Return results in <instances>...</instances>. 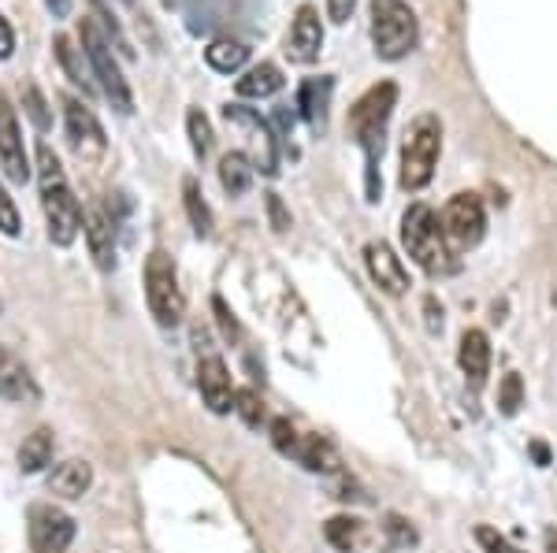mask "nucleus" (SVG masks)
<instances>
[{
  "instance_id": "79ce46f5",
  "label": "nucleus",
  "mask_w": 557,
  "mask_h": 553,
  "mask_svg": "<svg viewBox=\"0 0 557 553\" xmlns=\"http://www.w3.org/2000/svg\"><path fill=\"white\" fill-rule=\"evenodd\" d=\"M424 309H428V331H443V305L435 298H428Z\"/></svg>"
},
{
  "instance_id": "72a5a7b5",
  "label": "nucleus",
  "mask_w": 557,
  "mask_h": 553,
  "mask_svg": "<svg viewBox=\"0 0 557 553\" xmlns=\"http://www.w3.org/2000/svg\"><path fill=\"white\" fill-rule=\"evenodd\" d=\"M0 235H8V238H20L23 235L20 209H15L12 193L4 190V183H0Z\"/></svg>"
},
{
  "instance_id": "37998d69",
  "label": "nucleus",
  "mask_w": 557,
  "mask_h": 553,
  "mask_svg": "<svg viewBox=\"0 0 557 553\" xmlns=\"http://www.w3.org/2000/svg\"><path fill=\"white\" fill-rule=\"evenodd\" d=\"M45 4L52 8V15H57V20H67V12H71V0H45Z\"/></svg>"
},
{
  "instance_id": "ddd939ff",
  "label": "nucleus",
  "mask_w": 557,
  "mask_h": 553,
  "mask_svg": "<svg viewBox=\"0 0 557 553\" xmlns=\"http://www.w3.org/2000/svg\"><path fill=\"white\" fill-rule=\"evenodd\" d=\"M0 167H4V175L12 183H26L30 178V156H26L23 146V127L4 93H0Z\"/></svg>"
},
{
  "instance_id": "c9c22d12",
  "label": "nucleus",
  "mask_w": 557,
  "mask_h": 553,
  "mask_svg": "<svg viewBox=\"0 0 557 553\" xmlns=\"http://www.w3.org/2000/svg\"><path fill=\"white\" fill-rule=\"evenodd\" d=\"M475 542L483 546V553H524L520 546H513V542H509L502 531L487 528V524H480V528H475Z\"/></svg>"
},
{
  "instance_id": "dca6fc26",
  "label": "nucleus",
  "mask_w": 557,
  "mask_h": 553,
  "mask_svg": "<svg viewBox=\"0 0 557 553\" xmlns=\"http://www.w3.org/2000/svg\"><path fill=\"white\" fill-rule=\"evenodd\" d=\"M0 398L12 401V405H38L41 401L38 379L12 350H0Z\"/></svg>"
},
{
  "instance_id": "2eb2a0df",
  "label": "nucleus",
  "mask_w": 557,
  "mask_h": 553,
  "mask_svg": "<svg viewBox=\"0 0 557 553\" xmlns=\"http://www.w3.org/2000/svg\"><path fill=\"white\" fill-rule=\"evenodd\" d=\"M323 52V26H320V12L312 4L298 8V15H294L290 23V34H286V56L294 60V64H312V60H320Z\"/></svg>"
},
{
  "instance_id": "f3484780",
  "label": "nucleus",
  "mask_w": 557,
  "mask_h": 553,
  "mask_svg": "<svg viewBox=\"0 0 557 553\" xmlns=\"http://www.w3.org/2000/svg\"><path fill=\"white\" fill-rule=\"evenodd\" d=\"M457 364L465 372V382L472 390H483L487 387V376H491V338L480 331V327H469L461 335V350H457Z\"/></svg>"
},
{
  "instance_id": "c756f323",
  "label": "nucleus",
  "mask_w": 557,
  "mask_h": 553,
  "mask_svg": "<svg viewBox=\"0 0 557 553\" xmlns=\"http://www.w3.org/2000/svg\"><path fill=\"white\" fill-rule=\"evenodd\" d=\"M235 413L242 416V424H246V427H260V424H264V416H268L264 398H260L253 387L235 390Z\"/></svg>"
},
{
  "instance_id": "c85d7f7f",
  "label": "nucleus",
  "mask_w": 557,
  "mask_h": 553,
  "mask_svg": "<svg viewBox=\"0 0 557 553\" xmlns=\"http://www.w3.org/2000/svg\"><path fill=\"white\" fill-rule=\"evenodd\" d=\"M52 52H57V60L64 64L71 83L83 86L86 93H89V78H83V56H86V52H83V49H75V45H71V41L64 38V34H60V38L52 41Z\"/></svg>"
},
{
  "instance_id": "a18cd8bd",
  "label": "nucleus",
  "mask_w": 557,
  "mask_h": 553,
  "mask_svg": "<svg viewBox=\"0 0 557 553\" xmlns=\"http://www.w3.org/2000/svg\"><path fill=\"white\" fill-rule=\"evenodd\" d=\"M543 546H546V553H557V528L543 531Z\"/></svg>"
},
{
  "instance_id": "a19ab883",
  "label": "nucleus",
  "mask_w": 557,
  "mask_h": 553,
  "mask_svg": "<svg viewBox=\"0 0 557 553\" xmlns=\"http://www.w3.org/2000/svg\"><path fill=\"white\" fill-rule=\"evenodd\" d=\"M15 52V30H12V23L0 15V60H8Z\"/></svg>"
},
{
  "instance_id": "cd10ccee",
  "label": "nucleus",
  "mask_w": 557,
  "mask_h": 553,
  "mask_svg": "<svg viewBox=\"0 0 557 553\" xmlns=\"http://www.w3.org/2000/svg\"><path fill=\"white\" fill-rule=\"evenodd\" d=\"M186 134H190V149H194L197 160H205L212 153V123L201 109L186 112Z\"/></svg>"
},
{
  "instance_id": "6e6552de",
  "label": "nucleus",
  "mask_w": 557,
  "mask_h": 553,
  "mask_svg": "<svg viewBox=\"0 0 557 553\" xmlns=\"http://www.w3.org/2000/svg\"><path fill=\"white\" fill-rule=\"evenodd\" d=\"M223 120H227V127L242 134L249 164L268 178L278 175V141L272 127H268V120H260V112L246 109V104H223Z\"/></svg>"
},
{
  "instance_id": "a211bd4d",
  "label": "nucleus",
  "mask_w": 557,
  "mask_h": 553,
  "mask_svg": "<svg viewBox=\"0 0 557 553\" xmlns=\"http://www.w3.org/2000/svg\"><path fill=\"white\" fill-rule=\"evenodd\" d=\"M331 93H335V78L320 75V78H305L298 89V112L312 130L323 134L327 130V115H331Z\"/></svg>"
},
{
  "instance_id": "412c9836",
  "label": "nucleus",
  "mask_w": 557,
  "mask_h": 553,
  "mask_svg": "<svg viewBox=\"0 0 557 553\" xmlns=\"http://www.w3.org/2000/svg\"><path fill=\"white\" fill-rule=\"evenodd\" d=\"M294 461L305 465L309 472H320V476H335L338 472L335 445H331L327 439H320V435H301V445H298V453H294Z\"/></svg>"
},
{
  "instance_id": "e433bc0d",
  "label": "nucleus",
  "mask_w": 557,
  "mask_h": 553,
  "mask_svg": "<svg viewBox=\"0 0 557 553\" xmlns=\"http://www.w3.org/2000/svg\"><path fill=\"white\" fill-rule=\"evenodd\" d=\"M23 101H26V115H30V120L34 123H38V130H49V123H52V115H49V109H45V101H41V93H38V89H26V97H23Z\"/></svg>"
},
{
  "instance_id": "6ab92c4d",
  "label": "nucleus",
  "mask_w": 557,
  "mask_h": 553,
  "mask_svg": "<svg viewBox=\"0 0 557 553\" xmlns=\"http://www.w3.org/2000/svg\"><path fill=\"white\" fill-rule=\"evenodd\" d=\"M86 242H89V256L101 272H112L115 267V219L108 216V209H89L86 212Z\"/></svg>"
},
{
  "instance_id": "a878e982",
  "label": "nucleus",
  "mask_w": 557,
  "mask_h": 553,
  "mask_svg": "<svg viewBox=\"0 0 557 553\" xmlns=\"http://www.w3.org/2000/svg\"><path fill=\"white\" fill-rule=\"evenodd\" d=\"M45 465H52V431L49 427H38V431L26 435L20 445V472L34 476V472H41Z\"/></svg>"
},
{
  "instance_id": "de8ad7c7",
  "label": "nucleus",
  "mask_w": 557,
  "mask_h": 553,
  "mask_svg": "<svg viewBox=\"0 0 557 553\" xmlns=\"http://www.w3.org/2000/svg\"><path fill=\"white\" fill-rule=\"evenodd\" d=\"M123 4H134V0H123Z\"/></svg>"
},
{
  "instance_id": "f03ea898",
  "label": "nucleus",
  "mask_w": 557,
  "mask_h": 553,
  "mask_svg": "<svg viewBox=\"0 0 557 553\" xmlns=\"http://www.w3.org/2000/svg\"><path fill=\"white\" fill-rule=\"evenodd\" d=\"M34 160H38L34 167H38V193H41L45 227H49V242L67 249V246H75L78 235H83L86 212H83V204H78L75 190H71L64 167H60V156L52 153L49 141H38Z\"/></svg>"
},
{
  "instance_id": "7c9ffc66",
  "label": "nucleus",
  "mask_w": 557,
  "mask_h": 553,
  "mask_svg": "<svg viewBox=\"0 0 557 553\" xmlns=\"http://www.w3.org/2000/svg\"><path fill=\"white\" fill-rule=\"evenodd\" d=\"M520 405H524V379H520L517 372H509V376L502 379V387H498V413L502 416H517Z\"/></svg>"
},
{
  "instance_id": "4c0bfd02",
  "label": "nucleus",
  "mask_w": 557,
  "mask_h": 553,
  "mask_svg": "<svg viewBox=\"0 0 557 553\" xmlns=\"http://www.w3.org/2000/svg\"><path fill=\"white\" fill-rule=\"evenodd\" d=\"M89 4H94V12H97V15H101V20H104L108 34H112V38H115V45H120V49H123V56H134V49H131V45H127V38H123V30H120V23H115L112 15L104 12V0H89Z\"/></svg>"
},
{
  "instance_id": "49530a36",
  "label": "nucleus",
  "mask_w": 557,
  "mask_h": 553,
  "mask_svg": "<svg viewBox=\"0 0 557 553\" xmlns=\"http://www.w3.org/2000/svg\"><path fill=\"white\" fill-rule=\"evenodd\" d=\"M164 4H168V8H172V4H178V0H164Z\"/></svg>"
},
{
  "instance_id": "0eeeda50",
  "label": "nucleus",
  "mask_w": 557,
  "mask_h": 553,
  "mask_svg": "<svg viewBox=\"0 0 557 553\" xmlns=\"http://www.w3.org/2000/svg\"><path fill=\"white\" fill-rule=\"evenodd\" d=\"M78 38H83V52H86L89 67H94L97 83H101V93L108 97V104H112L120 115H131L134 112V93H131L127 78H123L120 64H115L108 38L97 30L94 20H83V26H78Z\"/></svg>"
},
{
  "instance_id": "f704fd0d",
  "label": "nucleus",
  "mask_w": 557,
  "mask_h": 553,
  "mask_svg": "<svg viewBox=\"0 0 557 553\" xmlns=\"http://www.w3.org/2000/svg\"><path fill=\"white\" fill-rule=\"evenodd\" d=\"M212 312H215V324H220V331H223V342H242V324L235 319V312L227 309V301L223 298H212Z\"/></svg>"
},
{
  "instance_id": "5701e85b",
  "label": "nucleus",
  "mask_w": 557,
  "mask_h": 553,
  "mask_svg": "<svg viewBox=\"0 0 557 553\" xmlns=\"http://www.w3.org/2000/svg\"><path fill=\"white\" fill-rule=\"evenodd\" d=\"M205 60H209V67L220 71V75H235V71L246 67L249 45L235 38H215L209 49H205Z\"/></svg>"
},
{
  "instance_id": "1a4fd4ad",
  "label": "nucleus",
  "mask_w": 557,
  "mask_h": 553,
  "mask_svg": "<svg viewBox=\"0 0 557 553\" xmlns=\"http://www.w3.org/2000/svg\"><path fill=\"white\" fill-rule=\"evenodd\" d=\"M438 227H443V238L454 253L480 246L487 235V212H483L480 193H454L446 209L438 212Z\"/></svg>"
},
{
  "instance_id": "7ed1b4c3",
  "label": "nucleus",
  "mask_w": 557,
  "mask_h": 553,
  "mask_svg": "<svg viewBox=\"0 0 557 553\" xmlns=\"http://www.w3.org/2000/svg\"><path fill=\"white\" fill-rule=\"evenodd\" d=\"M401 246L431 279L450 275L457 267V253L446 246L435 209H428V204H409L406 209V216H401Z\"/></svg>"
},
{
  "instance_id": "bb28decb",
  "label": "nucleus",
  "mask_w": 557,
  "mask_h": 553,
  "mask_svg": "<svg viewBox=\"0 0 557 553\" xmlns=\"http://www.w3.org/2000/svg\"><path fill=\"white\" fill-rule=\"evenodd\" d=\"M361 531H364L361 520H354V516H331V520L323 524V539L343 553H354L361 546Z\"/></svg>"
},
{
  "instance_id": "39448f33",
  "label": "nucleus",
  "mask_w": 557,
  "mask_h": 553,
  "mask_svg": "<svg viewBox=\"0 0 557 553\" xmlns=\"http://www.w3.org/2000/svg\"><path fill=\"white\" fill-rule=\"evenodd\" d=\"M438 153H443V123L438 115H417L412 127L406 130V146H401V186L406 190H424L435 178Z\"/></svg>"
},
{
  "instance_id": "4468645a",
  "label": "nucleus",
  "mask_w": 557,
  "mask_h": 553,
  "mask_svg": "<svg viewBox=\"0 0 557 553\" xmlns=\"http://www.w3.org/2000/svg\"><path fill=\"white\" fill-rule=\"evenodd\" d=\"M364 264H368V275H372V282L380 287L383 293H406L412 282H409V267L401 261L398 253H394L386 242H368L364 246Z\"/></svg>"
},
{
  "instance_id": "f8f14e48",
  "label": "nucleus",
  "mask_w": 557,
  "mask_h": 553,
  "mask_svg": "<svg viewBox=\"0 0 557 553\" xmlns=\"http://www.w3.org/2000/svg\"><path fill=\"white\" fill-rule=\"evenodd\" d=\"M197 390H201L205 405H209L215 416L235 409V382H231V368L220 353H212V350L201 353V361H197Z\"/></svg>"
},
{
  "instance_id": "4be33fe9",
  "label": "nucleus",
  "mask_w": 557,
  "mask_h": 553,
  "mask_svg": "<svg viewBox=\"0 0 557 553\" xmlns=\"http://www.w3.org/2000/svg\"><path fill=\"white\" fill-rule=\"evenodd\" d=\"M278 89H283V71L275 64H257L238 78V97H253V101L275 97Z\"/></svg>"
},
{
  "instance_id": "b1692460",
  "label": "nucleus",
  "mask_w": 557,
  "mask_h": 553,
  "mask_svg": "<svg viewBox=\"0 0 557 553\" xmlns=\"http://www.w3.org/2000/svg\"><path fill=\"white\" fill-rule=\"evenodd\" d=\"M253 175H257V167L249 164L246 153H227L220 160V186L231 198H242V193L253 186Z\"/></svg>"
},
{
  "instance_id": "58836bf2",
  "label": "nucleus",
  "mask_w": 557,
  "mask_h": 553,
  "mask_svg": "<svg viewBox=\"0 0 557 553\" xmlns=\"http://www.w3.org/2000/svg\"><path fill=\"white\" fill-rule=\"evenodd\" d=\"M268 216H272V227L283 235L286 227H290V216H286L283 201H278V193H268Z\"/></svg>"
},
{
  "instance_id": "9b49d317",
  "label": "nucleus",
  "mask_w": 557,
  "mask_h": 553,
  "mask_svg": "<svg viewBox=\"0 0 557 553\" xmlns=\"http://www.w3.org/2000/svg\"><path fill=\"white\" fill-rule=\"evenodd\" d=\"M26 535H30L34 553H67L75 542V520L49 502H34L26 513Z\"/></svg>"
},
{
  "instance_id": "aec40b11",
  "label": "nucleus",
  "mask_w": 557,
  "mask_h": 553,
  "mask_svg": "<svg viewBox=\"0 0 557 553\" xmlns=\"http://www.w3.org/2000/svg\"><path fill=\"white\" fill-rule=\"evenodd\" d=\"M45 487H49V494L57 498H67V502H75V498L89 494V487H94V468H89V461H60L57 468L49 472V479H45Z\"/></svg>"
},
{
  "instance_id": "c03bdc74",
  "label": "nucleus",
  "mask_w": 557,
  "mask_h": 553,
  "mask_svg": "<svg viewBox=\"0 0 557 553\" xmlns=\"http://www.w3.org/2000/svg\"><path fill=\"white\" fill-rule=\"evenodd\" d=\"M532 457H535V465H550V450H546L543 442H532Z\"/></svg>"
},
{
  "instance_id": "2f4dec72",
  "label": "nucleus",
  "mask_w": 557,
  "mask_h": 553,
  "mask_svg": "<svg viewBox=\"0 0 557 553\" xmlns=\"http://www.w3.org/2000/svg\"><path fill=\"white\" fill-rule=\"evenodd\" d=\"M272 445L283 457H294L298 453V445H301V435H298V427H294L286 416H278V420H272Z\"/></svg>"
},
{
  "instance_id": "20e7f679",
  "label": "nucleus",
  "mask_w": 557,
  "mask_h": 553,
  "mask_svg": "<svg viewBox=\"0 0 557 553\" xmlns=\"http://www.w3.org/2000/svg\"><path fill=\"white\" fill-rule=\"evenodd\" d=\"M372 45L380 60H406L420 41L417 12L406 0H372Z\"/></svg>"
},
{
  "instance_id": "473e14b6",
  "label": "nucleus",
  "mask_w": 557,
  "mask_h": 553,
  "mask_svg": "<svg viewBox=\"0 0 557 553\" xmlns=\"http://www.w3.org/2000/svg\"><path fill=\"white\" fill-rule=\"evenodd\" d=\"M383 528H386V539H391L398 550L417 546V539H420L417 528H412V524L406 520V516H398V513H391V516H386V524H383Z\"/></svg>"
},
{
  "instance_id": "f257e3e1",
  "label": "nucleus",
  "mask_w": 557,
  "mask_h": 553,
  "mask_svg": "<svg viewBox=\"0 0 557 553\" xmlns=\"http://www.w3.org/2000/svg\"><path fill=\"white\" fill-rule=\"evenodd\" d=\"M394 104H398V86L394 83H375L364 89L349 109V138L361 146L364 153V201L383 198V178H380V160H383V141L386 127H391Z\"/></svg>"
},
{
  "instance_id": "423d86ee",
  "label": "nucleus",
  "mask_w": 557,
  "mask_h": 553,
  "mask_svg": "<svg viewBox=\"0 0 557 553\" xmlns=\"http://www.w3.org/2000/svg\"><path fill=\"white\" fill-rule=\"evenodd\" d=\"M146 305L160 327H178L186 316V293L178 287L175 261L164 249H152L146 256Z\"/></svg>"
},
{
  "instance_id": "393cba45",
  "label": "nucleus",
  "mask_w": 557,
  "mask_h": 553,
  "mask_svg": "<svg viewBox=\"0 0 557 553\" xmlns=\"http://www.w3.org/2000/svg\"><path fill=\"white\" fill-rule=\"evenodd\" d=\"M183 204H186V216H190V227L197 238H209L212 235V209L201 193V183L194 175L183 178Z\"/></svg>"
},
{
  "instance_id": "ea45409f",
  "label": "nucleus",
  "mask_w": 557,
  "mask_h": 553,
  "mask_svg": "<svg viewBox=\"0 0 557 553\" xmlns=\"http://www.w3.org/2000/svg\"><path fill=\"white\" fill-rule=\"evenodd\" d=\"M354 8H357V0H327V15H331V23H349V15H354Z\"/></svg>"
},
{
  "instance_id": "9d476101",
  "label": "nucleus",
  "mask_w": 557,
  "mask_h": 553,
  "mask_svg": "<svg viewBox=\"0 0 557 553\" xmlns=\"http://www.w3.org/2000/svg\"><path fill=\"white\" fill-rule=\"evenodd\" d=\"M64 127H67V141L75 149V156L83 164H101L104 153H108V138H104V127L97 123L94 109L78 97H64Z\"/></svg>"
}]
</instances>
